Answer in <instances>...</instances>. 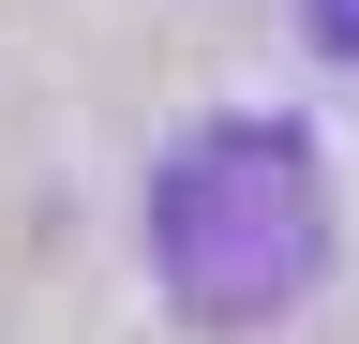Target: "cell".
<instances>
[{
	"instance_id": "cell-1",
	"label": "cell",
	"mask_w": 359,
	"mask_h": 344,
	"mask_svg": "<svg viewBox=\"0 0 359 344\" xmlns=\"http://www.w3.org/2000/svg\"><path fill=\"white\" fill-rule=\"evenodd\" d=\"M330 270V150L299 105H224L150 165V284L195 329H285Z\"/></svg>"
},
{
	"instance_id": "cell-2",
	"label": "cell",
	"mask_w": 359,
	"mask_h": 344,
	"mask_svg": "<svg viewBox=\"0 0 359 344\" xmlns=\"http://www.w3.org/2000/svg\"><path fill=\"white\" fill-rule=\"evenodd\" d=\"M299 30H314V60H344V75H359V0H299Z\"/></svg>"
}]
</instances>
